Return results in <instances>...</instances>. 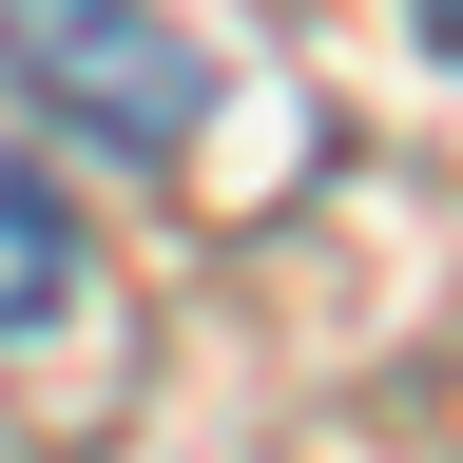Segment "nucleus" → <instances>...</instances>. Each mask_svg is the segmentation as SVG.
<instances>
[{
    "label": "nucleus",
    "instance_id": "obj_1",
    "mask_svg": "<svg viewBox=\"0 0 463 463\" xmlns=\"http://www.w3.org/2000/svg\"><path fill=\"white\" fill-rule=\"evenodd\" d=\"M20 58L58 97H97L116 155H174V136H194V39H155L136 0H20Z\"/></svg>",
    "mask_w": 463,
    "mask_h": 463
},
{
    "label": "nucleus",
    "instance_id": "obj_2",
    "mask_svg": "<svg viewBox=\"0 0 463 463\" xmlns=\"http://www.w3.org/2000/svg\"><path fill=\"white\" fill-rule=\"evenodd\" d=\"M58 289H78V213H58L39 155H0V328H39Z\"/></svg>",
    "mask_w": 463,
    "mask_h": 463
}]
</instances>
